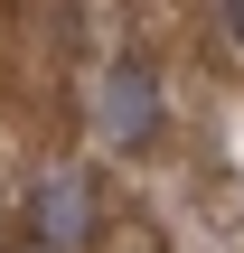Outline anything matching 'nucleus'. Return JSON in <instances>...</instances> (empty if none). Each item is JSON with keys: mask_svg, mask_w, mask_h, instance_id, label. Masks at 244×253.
I'll return each mask as SVG.
<instances>
[{"mask_svg": "<svg viewBox=\"0 0 244 253\" xmlns=\"http://www.w3.org/2000/svg\"><path fill=\"white\" fill-rule=\"evenodd\" d=\"M150 131H160V84H150V66H113V75H103V141L141 150Z\"/></svg>", "mask_w": 244, "mask_h": 253, "instance_id": "f257e3e1", "label": "nucleus"}, {"mask_svg": "<svg viewBox=\"0 0 244 253\" xmlns=\"http://www.w3.org/2000/svg\"><path fill=\"white\" fill-rule=\"evenodd\" d=\"M38 253H47V244H38Z\"/></svg>", "mask_w": 244, "mask_h": 253, "instance_id": "20e7f679", "label": "nucleus"}, {"mask_svg": "<svg viewBox=\"0 0 244 253\" xmlns=\"http://www.w3.org/2000/svg\"><path fill=\"white\" fill-rule=\"evenodd\" d=\"M28 216H38V244H85V178L75 169H56V178H38V197H28Z\"/></svg>", "mask_w": 244, "mask_h": 253, "instance_id": "f03ea898", "label": "nucleus"}, {"mask_svg": "<svg viewBox=\"0 0 244 253\" xmlns=\"http://www.w3.org/2000/svg\"><path fill=\"white\" fill-rule=\"evenodd\" d=\"M216 28H226V38L244 47V0H216Z\"/></svg>", "mask_w": 244, "mask_h": 253, "instance_id": "7ed1b4c3", "label": "nucleus"}]
</instances>
